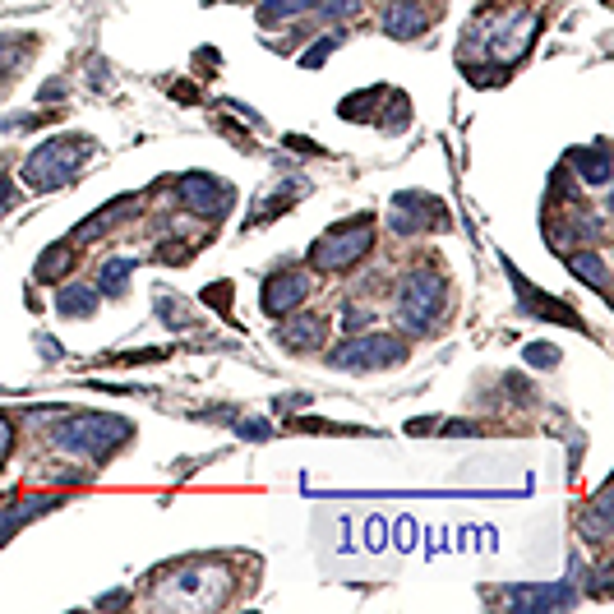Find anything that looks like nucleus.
<instances>
[{
	"mask_svg": "<svg viewBox=\"0 0 614 614\" xmlns=\"http://www.w3.org/2000/svg\"><path fill=\"white\" fill-rule=\"evenodd\" d=\"M125 439H130V425L116 421V416H79V421L61 434V448H70V453H88V458L102 462V458H111Z\"/></svg>",
	"mask_w": 614,
	"mask_h": 614,
	"instance_id": "obj_1",
	"label": "nucleus"
},
{
	"mask_svg": "<svg viewBox=\"0 0 614 614\" xmlns=\"http://www.w3.org/2000/svg\"><path fill=\"white\" fill-rule=\"evenodd\" d=\"M374 231L370 222H342V227H333L324 236V241H314L310 250V264L324 268V273H338V268H351L356 259H361L365 250H370Z\"/></svg>",
	"mask_w": 614,
	"mask_h": 614,
	"instance_id": "obj_2",
	"label": "nucleus"
},
{
	"mask_svg": "<svg viewBox=\"0 0 614 614\" xmlns=\"http://www.w3.org/2000/svg\"><path fill=\"white\" fill-rule=\"evenodd\" d=\"M88 139H79V144H65V139H51V144H42L33 157H28V167H24V181L37 185V190H47V185L65 181L79 162L88 157Z\"/></svg>",
	"mask_w": 614,
	"mask_h": 614,
	"instance_id": "obj_3",
	"label": "nucleus"
},
{
	"mask_svg": "<svg viewBox=\"0 0 614 614\" xmlns=\"http://www.w3.org/2000/svg\"><path fill=\"white\" fill-rule=\"evenodd\" d=\"M439 305H444V282L434 273H411L407 282H402L398 291V319L411 328V333H425L430 328V319L439 314Z\"/></svg>",
	"mask_w": 614,
	"mask_h": 614,
	"instance_id": "obj_4",
	"label": "nucleus"
},
{
	"mask_svg": "<svg viewBox=\"0 0 614 614\" xmlns=\"http://www.w3.org/2000/svg\"><path fill=\"white\" fill-rule=\"evenodd\" d=\"M402 361V342L398 338H361V342H347V347L333 356L338 370H384V365H398Z\"/></svg>",
	"mask_w": 614,
	"mask_h": 614,
	"instance_id": "obj_5",
	"label": "nucleus"
},
{
	"mask_svg": "<svg viewBox=\"0 0 614 614\" xmlns=\"http://www.w3.org/2000/svg\"><path fill=\"white\" fill-rule=\"evenodd\" d=\"M181 204L190 208V213L217 217V213H227L231 190L222 181H213V176H204V171H194V176H185L181 181Z\"/></svg>",
	"mask_w": 614,
	"mask_h": 614,
	"instance_id": "obj_6",
	"label": "nucleus"
},
{
	"mask_svg": "<svg viewBox=\"0 0 614 614\" xmlns=\"http://www.w3.org/2000/svg\"><path fill=\"white\" fill-rule=\"evenodd\" d=\"M328 338V324H324V314H296L291 324L277 328V342L287 351H319Z\"/></svg>",
	"mask_w": 614,
	"mask_h": 614,
	"instance_id": "obj_7",
	"label": "nucleus"
},
{
	"mask_svg": "<svg viewBox=\"0 0 614 614\" xmlns=\"http://www.w3.org/2000/svg\"><path fill=\"white\" fill-rule=\"evenodd\" d=\"M305 291H310V282H305L301 273H277L264 282V310L268 314H287L296 310V305L305 301Z\"/></svg>",
	"mask_w": 614,
	"mask_h": 614,
	"instance_id": "obj_8",
	"label": "nucleus"
},
{
	"mask_svg": "<svg viewBox=\"0 0 614 614\" xmlns=\"http://www.w3.org/2000/svg\"><path fill=\"white\" fill-rule=\"evenodd\" d=\"M384 28L393 37H416L425 28V10L421 0H393V10L384 14Z\"/></svg>",
	"mask_w": 614,
	"mask_h": 614,
	"instance_id": "obj_9",
	"label": "nucleus"
},
{
	"mask_svg": "<svg viewBox=\"0 0 614 614\" xmlns=\"http://www.w3.org/2000/svg\"><path fill=\"white\" fill-rule=\"evenodd\" d=\"M56 310H61V319H79V314H93V310H97V291L84 287V282H74V287H65L61 296H56Z\"/></svg>",
	"mask_w": 614,
	"mask_h": 614,
	"instance_id": "obj_10",
	"label": "nucleus"
},
{
	"mask_svg": "<svg viewBox=\"0 0 614 614\" xmlns=\"http://www.w3.org/2000/svg\"><path fill=\"white\" fill-rule=\"evenodd\" d=\"M568 268L587 277L596 291H605V259H601V254H587V250H582V254H573V259H568Z\"/></svg>",
	"mask_w": 614,
	"mask_h": 614,
	"instance_id": "obj_11",
	"label": "nucleus"
},
{
	"mask_svg": "<svg viewBox=\"0 0 614 614\" xmlns=\"http://www.w3.org/2000/svg\"><path fill=\"white\" fill-rule=\"evenodd\" d=\"M578 167H582V176H587L591 185H605V181H610V157H605V144L591 148V153H578Z\"/></svg>",
	"mask_w": 614,
	"mask_h": 614,
	"instance_id": "obj_12",
	"label": "nucleus"
},
{
	"mask_svg": "<svg viewBox=\"0 0 614 614\" xmlns=\"http://www.w3.org/2000/svg\"><path fill=\"white\" fill-rule=\"evenodd\" d=\"M319 0H264L259 5V19L264 24H273V19H287V14H301V10H314Z\"/></svg>",
	"mask_w": 614,
	"mask_h": 614,
	"instance_id": "obj_13",
	"label": "nucleus"
},
{
	"mask_svg": "<svg viewBox=\"0 0 614 614\" xmlns=\"http://www.w3.org/2000/svg\"><path fill=\"white\" fill-rule=\"evenodd\" d=\"M70 268V250H61V245H51L42 259H37V268H33V277L37 282H47V277H56V273H65Z\"/></svg>",
	"mask_w": 614,
	"mask_h": 614,
	"instance_id": "obj_14",
	"label": "nucleus"
},
{
	"mask_svg": "<svg viewBox=\"0 0 614 614\" xmlns=\"http://www.w3.org/2000/svg\"><path fill=\"white\" fill-rule=\"evenodd\" d=\"M130 273H134V259H111V264L102 268V287H107V291H121L125 287L121 277H130Z\"/></svg>",
	"mask_w": 614,
	"mask_h": 614,
	"instance_id": "obj_15",
	"label": "nucleus"
},
{
	"mask_svg": "<svg viewBox=\"0 0 614 614\" xmlns=\"http://www.w3.org/2000/svg\"><path fill=\"white\" fill-rule=\"evenodd\" d=\"M14 527H19V504H14V499H5V504H0V545L14 536Z\"/></svg>",
	"mask_w": 614,
	"mask_h": 614,
	"instance_id": "obj_16",
	"label": "nucleus"
},
{
	"mask_svg": "<svg viewBox=\"0 0 614 614\" xmlns=\"http://www.w3.org/2000/svg\"><path fill=\"white\" fill-rule=\"evenodd\" d=\"M338 42H342L338 33H328L324 42H314V47L305 51V61H301V65H310V70H314V65H324V56H328V51H333V47H338Z\"/></svg>",
	"mask_w": 614,
	"mask_h": 614,
	"instance_id": "obj_17",
	"label": "nucleus"
},
{
	"mask_svg": "<svg viewBox=\"0 0 614 614\" xmlns=\"http://www.w3.org/2000/svg\"><path fill=\"white\" fill-rule=\"evenodd\" d=\"M351 10H361V0H319L324 19H338V14H351Z\"/></svg>",
	"mask_w": 614,
	"mask_h": 614,
	"instance_id": "obj_18",
	"label": "nucleus"
},
{
	"mask_svg": "<svg viewBox=\"0 0 614 614\" xmlns=\"http://www.w3.org/2000/svg\"><path fill=\"white\" fill-rule=\"evenodd\" d=\"M527 361H531V365H545V370H550V365L559 361V351H554V347H541V342H536V347H527Z\"/></svg>",
	"mask_w": 614,
	"mask_h": 614,
	"instance_id": "obj_19",
	"label": "nucleus"
},
{
	"mask_svg": "<svg viewBox=\"0 0 614 614\" xmlns=\"http://www.w3.org/2000/svg\"><path fill=\"white\" fill-rule=\"evenodd\" d=\"M10 444H14V430H10V421L0 416V462H5V453H10Z\"/></svg>",
	"mask_w": 614,
	"mask_h": 614,
	"instance_id": "obj_20",
	"label": "nucleus"
},
{
	"mask_svg": "<svg viewBox=\"0 0 614 614\" xmlns=\"http://www.w3.org/2000/svg\"><path fill=\"white\" fill-rule=\"evenodd\" d=\"M365 324H370V314H365V310H347V328H351V333H356V328H365Z\"/></svg>",
	"mask_w": 614,
	"mask_h": 614,
	"instance_id": "obj_21",
	"label": "nucleus"
},
{
	"mask_svg": "<svg viewBox=\"0 0 614 614\" xmlns=\"http://www.w3.org/2000/svg\"><path fill=\"white\" fill-rule=\"evenodd\" d=\"M10 194H14L10 176H0V213H5V204H10Z\"/></svg>",
	"mask_w": 614,
	"mask_h": 614,
	"instance_id": "obj_22",
	"label": "nucleus"
}]
</instances>
